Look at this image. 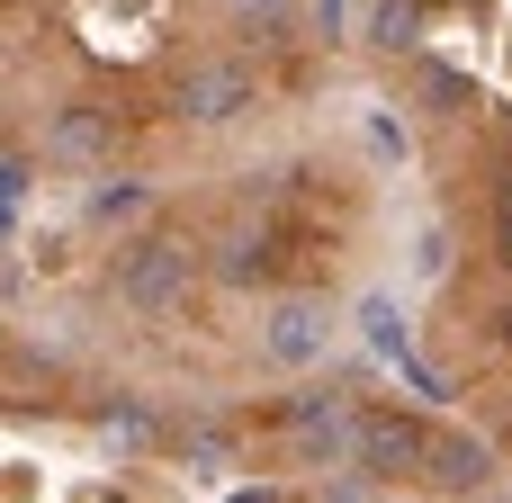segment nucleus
I'll use <instances>...</instances> for the list:
<instances>
[{
  "label": "nucleus",
  "mask_w": 512,
  "mask_h": 503,
  "mask_svg": "<svg viewBox=\"0 0 512 503\" xmlns=\"http://www.w3.org/2000/svg\"><path fill=\"white\" fill-rule=\"evenodd\" d=\"M108 279H117V306H126L135 324H180L189 297H198V252L171 243V234H135Z\"/></svg>",
  "instance_id": "1"
},
{
  "label": "nucleus",
  "mask_w": 512,
  "mask_h": 503,
  "mask_svg": "<svg viewBox=\"0 0 512 503\" xmlns=\"http://www.w3.org/2000/svg\"><path fill=\"white\" fill-rule=\"evenodd\" d=\"M333 306L324 297H270L261 306V360L270 369H315V360H333Z\"/></svg>",
  "instance_id": "2"
},
{
  "label": "nucleus",
  "mask_w": 512,
  "mask_h": 503,
  "mask_svg": "<svg viewBox=\"0 0 512 503\" xmlns=\"http://www.w3.org/2000/svg\"><path fill=\"white\" fill-rule=\"evenodd\" d=\"M351 468L360 477H423V423L414 414H396V405H369L360 414V441H351Z\"/></svg>",
  "instance_id": "3"
},
{
  "label": "nucleus",
  "mask_w": 512,
  "mask_h": 503,
  "mask_svg": "<svg viewBox=\"0 0 512 503\" xmlns=\"http://www.w3.org/2000/svg\"><path fill=\"white\" fill-rule=\"evenodd\" d=\"M243 108H252V63L207 54V63L180 72V117H189V126H234Z\"/></svg>",
  "instance_id": "4"
},
{
  "label": "nucleus",
  "mask_w": 512,
  "mask_h": 503,
  "mask_svg": "<svg viewBox=\"0 0 512 503\" xmlns=\"http://www.w3.org/2000/svg\"><path fill=\"white\" fill-rule=\"evenodd\" d=\"M423 477L441 495H495V450L459 423H423Z\"/></svg>",
  "instance_id": "5"
},
{
  "label": "nucleus",
  "mask_w": 512,
  "mask_h": 503,
  "mask_svg": "<svg viewBox=\"0 0 512 503\" xmlns=\"http://www.w3.org/2000/svg\"><path fill=\"white\" fill-rule=\"evenodd\" d=\"M369 45L414 54V45H423V0H378V9H369Z\"/></svg>",
  "instance_id": "6"
},
{
  "label": "nucleus",
  "mask_w": 512,
  "mask_h": 503,
  "mask_svg": "<svg viewBox=\"0 0 512 503\" xmlns=\"http://www.w3.org/2000/svg\"><path fill=\"white\" fill-rule=\"evenodd\" d=\"M360 324H369V342H378L387 360H405V324H396V297H369V306H360Z\"/></svg>",
  "instance_id": "7"
},
{
  "label": "nucleus",
  "mask_w": 512,
  "mask_h": 503,
  "mask_svg": "<svg viewBox=\"0 0 512 503\" xmlns=\"http://www.w3.org/2000/svg\"><path fill=\"white\" fill-rule=\"evenodd\" d=\"M225 9H234L243 27H261V36H279V27H297V9H306V0H225Z\"/></svg>",
  "instance_id": "8"
},
{
  "label": "nucleus",
  "mask_w": 512,
  "mask_h": 503,
  "mask_svg": "<svg viewBox=\"0 0 512 503\" xmlns=\"http://www.w3.org/2000/svg\"><path fill=\"white\" fill-rule=\"evenodd\" d=\"M90 207H99V216H135V207H144V189H99Z\"/></svg>",
  "instance_id": "9"
},
{
  "label": "nucleus",
  "mask_w": 512,
  "mask_h": 503,
  "mask_svg": "<svg viewBox=\"0 0 512 503\" xmlns=\"http://www.w3.org/2000/svg\"><path fill=\"white\" fill-rule=\"evenodd\" d=\"M495 261H504V270H512V207H504V216H495Z\"/></svg>",
  "instance_id": "10"
},
{
  "label": "nucleus",
  "mask_w": 512,
  "mask_h": 503,
  "mask_svg": "<svg viewBox=\"0 0 512 503\" xmlns=\"http://www.w3.org/2000/svg\"><path fill=\"white\" fill-rule=\"evenodd\" d=\"M225 503H288L279 486H243V495H225Z\"/></svg>",
  "instance_id": "11"
},
{
  "label": "nucleus",
  "mask_w": 512,
  "mask_h": 503,
  "mask_svg": "<svg viewBox=\"0 0 512 503\" xmlns=\"http://www.w3.org/2000/svg\"><path fill=\"white\" fill-rule=\"evenodd\" d=\"M468 503H477V495H468ZM486 503H495V495H486Z\"/></svg>",
  "instance_id": "12"
}]
</instances>
